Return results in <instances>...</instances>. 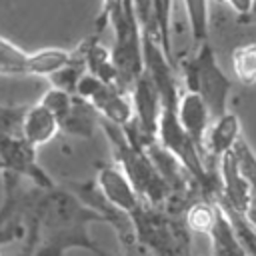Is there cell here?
Listing matches in <instances>:
<instances>
[{"label": "cell", "mask_w": 256, "mask_h": 256, "mask_svg": "<svg viewBox=\"0 0 256 256\" xmlns=\"http://www.w3.org/2000/svg\"><path fill=\"white\" fill-rule=\"evenodd\" d=\"M36 146L24 138L6 136L0 132V174H12L18 178H30L38 188L56 186L48 172L36 160Z\"/></svg>", "instance_id": "obj_4"}, {"label": "cell", "mask_w": 256, "mask_h": 256, "mask_svg": "<svg viewBox=\"0 0 256 256\" xmlns=\"http://www.w3.org/2000/svg\"><path fill=\"white\" fill-rule=\"evenodd\" d=\"M246 220H248V224H250V228H252V232H254V236H256V204L252 202L250 204V208L246 210Z\"/></svg>", "instance_id": "obj_26"}, {"label": "cell", "mask_w": 256, "mask_h": 256, "mask_svg": "<svg viewBox=\"0 0 256 256\" xmlns=\"http://www.w3.org/2000/svg\"><path fill=\"white\" fill-rule=\"evenodd\" d=\"M184 86L204 100L212 120L228 110L232 80L220 68L216 54L208 42L200 44L196 54L184 64Z\"/></svg>", "instance_id": "obj_3"}, {"label": "cell", "mask_w": 256, "mask_h": 256, "mask_svg": "<svg viewBox=\"0 0 256 256\" xmlns=\"http://www.w3.org/2000/svg\"><path fill=\"white\" fill-rule=\"evenodd\" d=\"M240 136H242V124H240L238 114L226 110L222 116L212 120L208 132H206V138H204V146L218 160L222 154H226L228 150L234 148V144L238 142Z\"/></svg>", "instance_id": "obj_9"}, {"label": "cell", "mask_w": 256, "mask_h": 256, "mask_svg": "<svg viewBox=\"0 0 256 256\" xmlns=\"http://www.w3.org/2000/svg\"><path fill=\"white\" fill-rule=\"evenodd\" d=\"M84 50V60H86V70L90 74H94L96 78H100L106 84H116V68L112 64V56L110 50L104 48L98 42V36H90L86 38L82 44Z\"/></svg>", "instance_id": "obj_13"}, {"label": "cell", "mask_w": 256, "mask_h": 256, "mask_svg": "<svg viewBox=\"0 0 256 256\" xmlns=\"http://www.w3.org/2000/svg\"><path fill=\"white\" fill-rule=\"evenodd\" d=\"M218 4H226L228 8H232L236 14L240 16H250V8H252V0H214Z\"/></svg>", "instance_id": "obj_24"}, {"label": "cell", "mask_w": 256, "mask_h": 256, "mask_svg": "<svg viewBox=\"0 0 256 256\" xmlns=\"http://www.w3.org/2000/svg\"><path fill=\"white\" fill-rule=\"evenodd\" d=\"M96 184L102 190L104 198L118 210H122L128 218L140 210L144 204L142 198L136 194L134 186L126 178V174L120 170L118 164H104L98 168Z\"/></svg>", "instance_id": "obj_6"}, {"label": "cell", "mask_w": 256, "mask_h": 256, "mask_svg": "<svg viewBox=\"0 0 256 256\" xmlns=\"http://www.w3.org/2000/svg\"><path fill=\"white\" fill-rule=\"evenodd\" d=\"M232 72L244 86L256 84V42L240 44L232 52Z\"/></svg>", "instance_id": "obj_16"}, {"label": "cell", "mask_w": 256, "mask_h": 256, "mask_svg": "<svg viewBox=\"0 0 256 256\" xmlns=\"http://www.w3.org/2000/svg\"><path fill=\"white\" fill-rule=\"evenodd\" d=\"M218 204V202H216ZM212 240V254L214 256H248L244 246L240 244L226 212L222 210V206L218 204V212H216V222L212 232L208 234Z\"/></svg>", "instance_id": "obj_12"}, {"label": "cell", "mask_w": 256, "mask_h": 256, "mask_svg": "<svg viewBox=\"0 0 256 256\" xmlns=\"http://www.w3.org/2000/svg\"><path fill=\"white\" fill-rule=\"evenodd\" d=\"M104 16L114 34L110 56L116 68V86L130 92L134 82L144 74L142 28L132 0H104Z\"/></svg>", "instance_id": "obj_1"}, {"label": "cell", "mask_w": 256, "mask_h": 256, "mask_svg": "<svg viewBox=\"0 0 256 256\" xmlns=\"http://www.w3.org/2000/svg\"><path fill=\"white\" fill-rule=\"evenodd\" d=\"M14 256H32V254H30V252H26V250H22L20 254H14Z\"/></svg>", "instance_id": "obj_28"}, {"label": "cell", "mask_w": 256, "mask_h": 256, "mask_svg": "<svg viewBox=\"0 0 256 256\" xmlns=\"http://www.w3.org/2000/svg\"><path fill=\"white\" fill-rule=\"evenodd\" d=\"M218 180H220V196L214 200L218 204L228 206L234 212L246 214L252 204V192L242 176L234 150H228L218 158Z\"/></svg>", "instance_id": "obj_5"}, {"label": "cell", "mask_w": 256, "mask_h": 256, "mask_svg": "<svg viewBox=\"0 0 256 256\" xmlns=\"http://www.w3.org/2000/svg\"><path fill=\"white\" fill-rule=\"evenodd\" d=\"M130 98H132V108H134V124L144 136L156 138L162 100H160V94L152 78L146 74V70L130 88Z\"/></svg>", "instance_id": "obj_7"}, {"label": "cell", "mask_w": 256, "mask_h": 256, "mask_svg": "<svg viewBox=\"0 0 256 256\" xmlns=\"http://www.w3.org/2000/svg\"><path fill=\"white\" fill-rule=\"evenodd\" d=\"M216 212H218V204L210 202V200H194L186 206L184 212V224L188 230L198 232V234H210L216 222Z\"/></svg>", "instance_id": "obj_14"}, {"label": "cell", "mask_w": 256, "mask_h": 256, "mask_svg": "<svg viewBox=\"0 0 256 256\" xmlns=\"http://www.w3.org/2000/svg\"><path fill=\"white\" fill-rule=\"evenodd\" d=\"M58 132H60L58 118L48 108H44L40 102L34 106H28L24 122H22V138L28 144L38 148L50 142Z\"/></svg>", "instance_id": "obj_11"}, {"label": "cell", "mask_w": 256, "mask_h": 256, "mask_svg": "<svg viewBox=\"0 0 256 256\" xmlns=\"http://www.w3.org/2000/svg\"><path fill=\"white\" fill-rule=\"evenodd\" d=\"M154 12H156V28H158V40L162 46L164 56L170 64H174L172 54V40H170V14H172V0H154Z\"/></svg>", "instance_id": "obj_19"}, {"label": "cell", "mask_w": 256, "mask_h": 256, "mask_svg": "<svg viewBox=\"0 0 256 256\" xmlns=\"http://www.w3.org/2000/svg\"><path fill=\"white\" fill-rule=\"evenodd\" d=\"M122 246H124L122 256H150V254H148V250H146L138 240L126 242V244H122Z\"/></svg>", "instance_id": "obj_25"}, {"label": "cell", "mask_w": 256, "mask_h": 256, "mask_svg": "<svg viewBox=\"0 0 256 256\" xmlns=\"http://www.w3.org/2000/svg\"><path fill=\"white\" fill-rule=\"evenodd\" d=\"M100 124V114L98 110L84 98L72 96V104L68 112L58 118V126L62 132L68 136H80V138H92L96 126Z\"/></svg>", "instance_id": "obj_10"}, {"label": "cell", "mask_w": 256, "mask_h": 256, "mask_svg": "<svg viewBox=\"0 0 256 256\" xmlns=\"http://www.w3.org/2000/svg\"><path fill=\"white\" fill-rule=\"evenodd\" d=\"M250 18L256 20V0H252V8H250Z\"/></svg>", "instance_id": "obj_27"}, {"label": "cell", "mask_w": 256, "mask_h": 256, "mask_svg": "<svg viewBox=\"0 0 256 256\" xmlns=\"http://www.w3.org/2000/svg\"><path fill=\"white\" fill-rule=\"evenodd\" d=\"M234 154H236V160H238V166L242 170V176L246 178L248 186H250V192H252V202L256 204V152L254 148L248 144L246 138H238V142L234 144Z\"/></svg>", "instance_id": "obj_18"}, {"label": "cell", "mask_w": 256, "mask_h": 256, "mask_svg": "<svg viewBox=\"0 0 256 256\" xmlns=\"http://www.w3.org/2000/svg\"><path fill=\"white\" fill-rule=\"evenodd\" d=\"M176 114H178L182 128L186 130V134L192 138V142L198 148H202L206 132L212 124V116H210L204 100L196 92H190V90L180 92L178 102H176Z\"/></svg>", "instance_id": "obj_8"}, {"label": "cell", "mask_w": 256, "mask_h": 256, "mask_svg": "<svg viewBox=\"0 0 256 256\" xmlns=\"http://www.w3.org/2000/svg\"><path fill=\"white\" fill-rule=\"evenodd\" d=\"M136 18L142 28V36L156 38L158 40V28H156V12H154V0H132ZM160 42V40H158Z\"/></svg>", "instance_id": "obj_21"}, {"label": "cell", "mask_w": 256, "mask_h": 256, "mask_svg": "<svg viewBox=\"0 0 256 256\" xmlns=\"http://www.w3.org/2000/svg\"><path fill=\"white\" fill-rule=\"evenodd\" d=\"M100 126L104 128V134L108 136L114 152V162L120 166V170L126 174L130 184L134 186L136 194L142 198L144 204L154 208H166L170 204V188L154 168L152 160L148 158L142 144H134L126 138L124 130L104 118H100Z\"/></svg>", "instance_id": "obj_2"}, {"label": "cell", "mask_w": 256, "mask_h": 256, "mask_svg": "<svg viewBox=\"0 0 256 256\" xmlns=\"http://www.w3.org/2000/svg\"><path fill=\"white\" fill-rule=\"evenodd\" d=\"M72 96H74V94H70V92L62 90V88L52 86V88H48V90L44 92L40 104H42L44 108H48L56 118H62V116L68 112L70 104H72Z\"/></svg>", "instance_id": "obj_22"}, {"label": "cell", "mask_w": 256, "mask_h": 256, "mask_svg": "<svg viewBox=\"0 0 256 256\" xmlns=\"http://www.w3.org/2000/svg\"><path fill=\"white\" fill-rule=\"evenodd\" d=\"M190 34L196 46L208 42L210 32V0H184Z\"/></svg>", "instance_id": "obj_15"}, {"label": "cell", "mask_w": 256, "mask_h": 256, "mask_svg": "<svg viewBox=\"0 0 256 256\" xmlns=\"http://www.w3.org/2000/svg\"><path fill=\"white\" fill-rule=\"evenodd\" d=\"M28 106H6L0 104V132L6 136L22 138V122Z\"/></svg>", "instance_id": "obj_20"}, {"label": "cell", "mask_w": 256, "mask_h": 256, "mask_svg": "<svg viewBox=\"0 0 256 256\" xmlns=\"http://www.w3.org/2000/svg\"><path fill=\"white\" fill-rule=\"evenodd\" d=\"M32 52H24L20 46L0 34V72L2 74H28Z\"/></svg>", "instance_id": "obj_17"}, {"label": "cell", "mask_w": 256, "mask_h": 256, "mask_svg": "<svg viewBox=\"0 0 256 256\" xmlns=\"http://www.w3.org/2000/svg\"><path fill=\"white\" fill-rule=\"evenodd\" d=\"M18 238H24V226L18 220L0 226V246L2 244H10V242H14Z\"/></svg>", "instance_id": "obj_23"}]
</instances>
